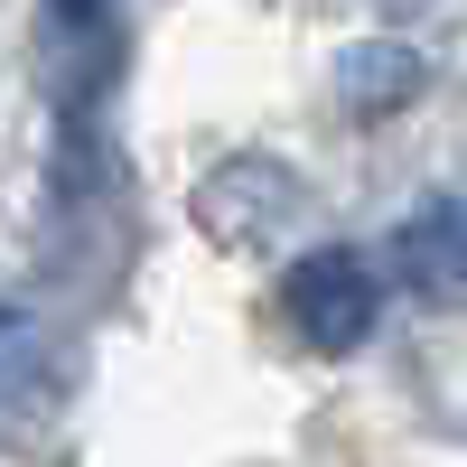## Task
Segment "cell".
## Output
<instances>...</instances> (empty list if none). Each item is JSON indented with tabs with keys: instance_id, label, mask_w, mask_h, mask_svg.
Masks as SVG:
<instances>
[{
	"instance_id": "6da1fadb",
	"label": "cell",
	"mask_w": 467,
	"mask_h": 467,
	"mask_svg": "<svg viewBox=\"0 0 467 467\" xmlns=\"http://www.w3.org/2000/svg\"><path fill=\"white\" fill-rule=\"evenodd\" d=\"M281 308L299 318V337H308V346L346 356V346H365V327H374L383 290H374V271H365L356 253H308V262H290Z\"/></svg>"
}]
</instances>
